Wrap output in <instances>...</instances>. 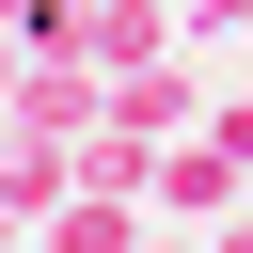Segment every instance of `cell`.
I'll use <instances>...</instances> for the list:
<instances>
[{
	"label": "cell",
	"instance_id": "cell-3",
	"mask_svg": "<svg viewBox=\"0 0 253 253\" xmlns=\"http://www.w3.org/2000/svg\"><path fill=\"white\" fill-rule=\"evenodd\" d=\"M0 221H16V206H0Z\"/></svg>",
	"mask_w": 253,
	"mask_h": 253
},
{
	"label": "cell",
	"instance_id": "cell-1",
	"mask_svg": "<svg viewBox=\"0 0 253 253\" xmlns=\"http://www.w3.org/2000/svg\"><path fill=\"white\" fill-rule=\"evenodd\" d=\"M16 111H32V126H79V111H95V79H79V63H32V79H16Z\"/></svg>",
	"mask_w": 253,
	"mask_h": 253
},
{
	"label": "cell",
	"instance_id": "cell-2",
	"mask_svg": "<svg viewBox=\"0 0 253 253\" xmlns=\"http://www.w3.org/2000/svg\"><path fill=\"white\" fill-rule=\"evenodd\" d=\"M0 79H16V16H0Z\"/></svg>",
	"mask_w": 253,
	"mask_h": 253
}]
</instances>
